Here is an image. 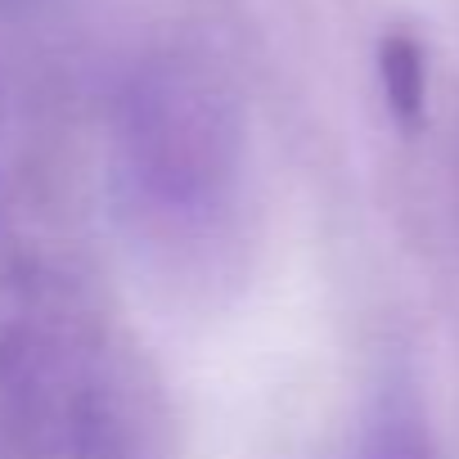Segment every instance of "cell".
Segmentation results:
<instances>
[{
	"label": "cell",
	"instance_id": "obj_1",
	"mask_svg": "<svg viewBox=\"0 0 459 459\" xmlns=\"http://www.w3.org/2000/svg\"><path fill=\"white\" fill-rule=\"evenodd\" d=\"M135 189L167 216L203 221L216 212L221 180L230 176V126L207 77L189 68H153L131 91L126 117Z\"/></svg>",
	"mask_w": 459,
	"mask_h": 459
},
{
	"label": "cell",
	"instance_id": "obj_2",
	"mask_svg": "<svg viewBox=\"0 0 459 459\" xmlns=\"http://www.w3.org/2000/svg\"><path fill=\"white\" fill-rule=\"evenodd\" d=\"M347 459H437V446L428 423L405 401H387L369 414Z\"/></svg>",
	"mask_w": 459,
	"mask_h": 459
},
{
	"label": "cell",
	"instance_id": "obj_3",
	"mask_svg": "<svg viewBox=\"0 0 459 459\" xmlns=\"http://www.w3.org/2000/svg\"><path fill=\"white\" fill-rule=\"evenodd\" d=\"M378 77H383V95L387 108L410 126L423 113V95H428V64H423V46L410 32H387L378 46Z\"/></svg>",
	"mask_w": 459,
	"mask_h": 459
}]
</instances>
